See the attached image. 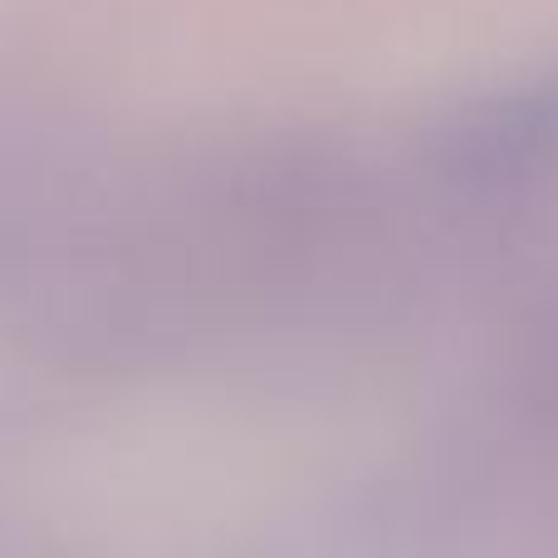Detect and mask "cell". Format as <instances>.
Instances as JSON below:
<instances>
[{
	"label": "cell",
	"instance_id": "6da1fadb",
	"mask_svg": "<svg viewBox=\"0 0 558 558\" xmlns=\"http://www.w3.org/2000/svg\"><path fill=\"white\" fill-rule=\"evenodd\" d=\"M441 182L471 192H510L558 167V69L510 84L441 123L432 143Z\"/></svg>",
	"mask_w": 558,
	"mask_h": 558
}]
</instances>
